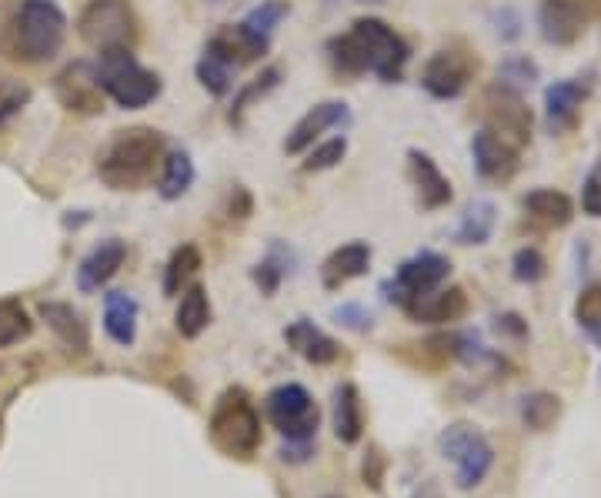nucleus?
I'll return each instance as SVG.
<instances>
[{"label": "nucleus", "mask_w": 601, "mask_h": 498, "mask_svg": "<svg viewBox=\"0 0 601 498\" xmlns=\"http://www.w3.org/2000/svg\"><path fill=\"white\" fill-rule=\"evenodd\" d=\"M167 141L154 128L117 131L97 154V177L111 192H141L161 171Z\"/></svg>", "instance_id": "nucleus-1"}, {"label": "nucleus", "mask_w": 601, "mask_h": 498, "mask_svg": "<svg viewBox=\"0 0 601 498\" xmlns=\"http://www.w3.org/2000/svg\"><path fill=\"white\" fill-rule=\"evenodd\" d=\"M67 37V18L54 0H21L0 34V50L24 65H44Z\"/></svg>", "instance_id": "nucleus-2"}, {"label": "nucleus", "mask_w": 601, "mask_h": 498, "mask_svg": "<svg viewBox=\"0 0 601 498\" xmlns=\"http://www.w3.org/2000/svg\"><path fill=\"white\" fill-rule=\"evenodd\" d=\"M208 428H211L215 449L224 452L228 459L247 462L261 449V418L241 389H231L218 398Z\"/></svg>", "instance_id": "nucleus-3"}, {"label": "nucleus", "mask_w": 601, "mask_h": 498, "mask_svg": "<svg viewBox=\"0 0 601 498\" xmlns=\"http://www.w3.org/2000/svg\"><path fill=\"white\" fill-rule=\"evenodd\" d=\"M97 74L104 84V94L124 107V111H141L161 97V78L138 65L134 50H104L97 60Z\"/></svg>", "instance_id": "nucleus-4"}, {"label": "nucleus", "mask_w": 601, "mask_h": 498, "mask_svg": "<svg viewBox=\"0 0 601 498\" xmlns=\"http://www.w3.org/2000/svg\"><path fill=\"white\" fill-rule=\"evenodd\" d=\"M438 449H441L444 462L454 465V485L464 488V491L478 488L488 478L492 465H495V449L485 439V431L475 428V425H467V421L448 425L438 435Z\"/></svg>", "instance_id": "nucleus-5"}, {"label": "nucleus", "mask_w": 601, "mask_h": 498, "mask_svg": "<svg viewBox=\"0 0 601 498\" xmlns=\"http://www.w3.org/2000/svg\"><path fill=\"white\" fill-rule=\"evenodd\" d=\"M78 34L88 47L104 54V50H134L141 31L130 0H88V8L81 11L78 21Z\"/></svg>", "instance_id": "nucleus-6"}, {"label": "nucleus", "mask_w": 601, "mask_h": 498, "mask_svg": "<svg viewBox=\"0 0 601 498\" xmlns=\"http://www.w3.org/2000/svg\"><path fill=\"white\" fill-rule=\"evenodd\" d=\"M351 37L361 44L371 74H378L384 84H397L401 78H405L412 47L391 24H384L381 18H358L351 24Z\"/></svg>", "instance_id": "nucleus-7"}, {"label": "nucleus", "mask_w": 601, "mask_h": 498, "mask_svg": "<svg viewBox=\"0 0 601 498\" xmlns=\"http://www.w3.org/2000/svg\"><path fill=\"white\" fill-rule=\"evenodd\" d=\"M267 418L271 425L285 435L288 442H311L317 421H321V408L311 398V392L304 385H278L271 395L264 398Z\"/></svg>", "instance_id": "nucleus-8"}, {"label": "nucleus", "mask_w": 601, "mask_h": 498, "mask_svg": "<svg viewBox=\"0 0 601 498\" xmlns=\"http://www.w3.org/2000/svg\"><path fill=\"white\" fill-rule=\"evenodd\" d=\"M482 114H485V128L505 138L515 148H524L531 141V107L524 104L521 91L495 81L482 94Z\"/></svg>", "instance_id": "nucleus-9"}, {"label": "nucleus", "mask_w": 601, "mask_h": 498, "mask_svg": "<svg viewBox=\"0 0 601 498\" xmlns=\"http://www.w3.org/2000/svg\"><path fill=\"white\" fill-rule=\"evenodd\" d=\"M451 275V262L438 252H418L415 258L401 262L394 271V281L384 285L388 301H394L397 308H408L415 298L441 288Z\"/></svg>", "instance_id": "nucleus-10"}, {"label": "nucleus", "mask_w": 601, "mask_h": 498, "mask_svg": "<svg viewBox=\"0 0 601 498\" xmlns=\"http://www.w3.org/2000/svg\"><path fill=\"white\" fill-rule=\"evenodd\" d=\"M54 97L71 114H81V117L101 114L107 94H104L97 65H91V60H71V65L54 78Z\"/></svg>", "instance_id": "nucleus-11"}, {"label": "nucleus", "mask_w": 601, "mask_h": 498, "mask_svg": "<svg viewBox=\"0 0 601 498\" xmlns=\"http://www.w3.org/2000/svg\"><path fill=\"white\" fill-rule=\"evenodd\" d=\"M475 71H478V60L472 54L458 50V47H444L428 57V65L421 71V88L438 101H454L467 91Z\"/></svg>", "instance_id": "nucleus-12"}, {"label": "nucleus", "mask_w": 601, "mask_h": 498, "mask_svg": "<svg viewBox=\"0 0 601 498\" xmlns=\"http://www.w3.org/2000/svg\"><path fill=\"white\" fill-rule=\"evenodd\" d=\"M351 120H355V114L345 101H321L291 128V135L285 138V151L304 154L311 144H317V138L324 131H348Z\"/></svg>", "instance_id": "nucleus-13"}, {"label": "nucleus", "mask_w": 601, "mask_h": 498, "mask_svg": "<svg viewBox=\"0 0 601 498\" xmlns=\"http://www.w3.org/2000/svg\"><path fill=\"white\" fill-rule=\"evenodd\" d=\"M594 91V71H585L578 78H565V81H555L548 91H545V124L552 135H562V131H571L578 124V111L581 104L588 101V94Z\"/></svg>", "instance_id": "nucleus-14"}, {"label": "nucleus", "mask_w": 601, "mask_h": 498, "mask_svg": "<svg viewBox=\"0 0 601 498\" xmlns=\"http://www.w3.org/2000/svg\"><path fill=\"white\" fill-rule=\"evenodd\" d=\"M472 158H475V171H478L482 181L505 184L518 174V148L508 144L505 138H498L488 128H482L472 138Z\"/></svg>", "instance_id": "nucleus-15"}, {"label": "nucleus", "mask_w": 601, "mask_h": 498, "mask_svg": "<svg viewBox=\"0 0 601 498\" xmlns=\"http://www.w3.org/2000/svg\"><path fill=\"white\" fill-rule=\"evenodd\" d=\"M585 11L578 0H542L539 8V27H542V37L555 47H571L581 40L585 34Z\"/></svg>", "instance_id": "nucleus-16"}, {"label": "nucleus", "mask_w": 601, "mask_h": 498, "mask_svg": "<svg viewBox=\"0 0 601 498\" xmlns=\"http://www.w3.org/2000/svg\"><path fill=\"white\" fill-rule=\"evenodd\" d=\"M208 47H211L215 54H221V57L228 60V65L238 71V68H244V65H254V60H261L267 50H271V37H264V34L251 31V27L241 21V24L221 27V31L208 40Z\"/></svg>", "instance_id": "nucleus-17"}, {"label": "nucleus", "mask_w": 601, "mask_h": 498, "mask_svg": "<svg viewBox=\"0 0 601 498\" xmlns=\"http://www.w3.org/2000/svg\"><path fill=\"white\" fill-rule=\"evenodd\" d=\"M368 268H371V244L368 241H348L342 247H334V252L324 258V265H321V285L327 291H338L348 281L368 275Z\"/></svg>", "instance_id": "nucleus-18"}, {"label": "nucleus", "mask_w": 601, "mask_h": 498, "mask_svg": "<svg viewBox=\"0 0 601 498\" xmlns=\"http://www.w3.org/2000/svg\"><path fill=\"white\" fill-rule=\"evenodd\" d=\"M405 311L415 322H425V325H451V322H461L467 315V294L458 285L435 288V291L415 298Z\"/></svg>", "instance_id": "nucleus-19"}, {"label": "nucleus", "mask_w": 601, "mask_h": 498, "mask_svg": "<svg viewBox=\"0 0 601 498\" xmlns=\"http://www.w3.org/2000/svg\"><path fill=\"white\" fill-rule=\"evenodd\" d=\"M408 171H412V181L418 188V198H421V208L425 211H438V208H448L454 192H451V181L441 174L438 161L418 148L408 151Z\"/></svg>", "instance_id": "nucleus-20"}, {"label": "nucleus", "mask_w": 601, "mask_h": 498, "mask_svg": "<svg viewBox=\"0 0 601 498\" xmlns=\"http://www.w3.org/2000/svg\"><path fill=\"white\" fill-rule=\"evenodd\" d=\"M124 258H127V244H124L120 238L101 241V244L94 247V252L81 262V268H78V288H81L84 294L101 291V288L120 271Z\"/></svg>", "instance_id": "nucleus-21"}, {"label": "nucleus", "mask_w": 601, "mask_h": 498, "mask_svg": "<svg viewBox=\"0 0 601 498\" xmlns=\"http://www.w3.org/2000/svg\"><path fill=\"white\" fill-rule=\"evenodd\" d=\"M285 341H288L304 361H311V364H331V361H338V358H342V345L334 341L327 332H321L317 325L304 322V319L285 328Z\"/></svg>", "instance_id": "nucleus-22"}, {"label": "nucleus", "mask_w": 601, "mask_h": 498, "mask_svg": "<svg viewBox=\"0 0 601 498\" xmlns=\"http://www.w3.org/2000/svg\"><path fill=\"white\" fill-rule=\"evenodd\" d=\"M41 319L50 325V332L67 345V348H78V351H88L91 345V332H88V322L84 315L74 308V304H63V301H44L41 304Z\"/></svg>", "instance_id": "nucleus-23"}, {"label": "nucleus", "mask_w": 601, "mask_h": 498, "mask_svg": "<svg viewBox=\"0 0 601 498\" xmlns=\"http://www.w3.org/2000/svg\"><path fill=\"white\" fill-rule=\"evenodd\" d=\"M521 208L528 211L531 221H539L545 228H568L575 221V201L565 192L555 188H534L524 195Z\"/></svg>", "instance_id": "nucleus-24"}, {"label": "nucleus", "mask_w": 601, "mask_h": 498, "mask_svg": "<svg viewBox=\"0 0 601 498\" xmlns=\"http://www.w3.org/2000/svg\"><path fill=\"white\" fill-rule=\"evenodd\" d=\"M138 301H134L127 291H111L104 298V332L117 341V345H134L138 338Z\"/></svg>", "instance_id": "nucleus-25"}, {"label": "nucleus", "mask_w": 601, "mask_h": 498, "mask_svg": "<svg viewBox=\"0 0 601 498\" xmlns=\"http://www.w3.org/2000/svg\"><path fill=\"white\" fill-rule=\"evenodd\" d=\"M194 177H197V167H194V161L184 148L164 151V161H161V171H158V195L164 201H177L190 192Z\"/></svg>", "instance_id": "nucleus-26"}, {"label": "nucleus", "mask_w": 601, "mask_h": 498, "mask_svg": "<svg viewBox=\"0 0 601 498\" xmlns=\"http://www.w3.org/2000/svg\"><path fill=\"white\" fill-rule=\"evenodd\" d=\"M365 431V412H361V395L351 382L338 385L334 392V435L345 442V445H355Z\"/></svg>", "instance_id": "nucleus-27"}, {"label": "nucleus", "mask_w": 601, "mask_h": 498, "mask_svg": "<svg viewBox=\"0 0 601 498\" xmlns=\"http://www.w3.org/2000/svg\"><path fill=\"white\" fill-rule=\"evenodd\" d=\"M174 325L184 338H197L211 325V301H208V291L200 285H187L181 291V301H177V315H174Z\"/></svg>", "instance_id": "nucleus-28"}, {"label": "nucleus", "mask_w": 601, "mask_h": 498, "mask_svg": "<svg viewBox=\"0 0 601 498\" xmlns=\"http://www.w3.org/2000/svg\"><path fill=\"white\" fill-rule=\"evenodd\" d=\"M495 221H498L495 201L475 198L472 205L464 208V215H461V221H458V228H454V241H458V244H467V247H472V244L478 247V244H485V241L492 238Z\"/></svg>", "instance_id": "nucleus-29"}, {"label": "nucleus", "mask_w": 601, "mask_h": 498, "mask_svg": "<svg viewBox=\"0 0 601 498\" xmlns=\"http://www.w3.org/2000/svg\"><path fill=\"white\" fill-rule=\"evenodd\" d=\"M281 78H285V71L281 68H264L257 78H251L238 94H234V101H231V111H228V120L234 124V128H241V124H244V114L261 101V97H267V94H271L278 84H281Z\"/></svg>", "instance_id": "nucleus-30"}, {"label": "nucleus", "mask_w": 601, "mask_h": 498, "mask_svg": "<svg viewBox=\"0 0 601 498\" xmlns=\"http://www.w3.org/2000/svg\"><path fill=\"white\" fill-rule=\"evenodd\" d=\"M327 60H331L334 74H342V78H361V74H368V57H365L361 44L351 37V31L345 37H331L327 40Z\"/></svg>", "instance_id": "nucleus-31"}, {"label": "nucleus", "mask_w": 601, "mask_h": 498, "mask_svg": "<svg viewBox=\"0 0 601 498\" xmlns=\"http://www.w3.org/2000/svg\"><path fill=\"white\" fill-rule=\"evenodd\" d=\"M197 81H200V88H205L208 94L224 97L231 91V84H234V68L228 65L221 54L205 47V54H200V60H197Z\"/></svg>", "instance_id": "nucleus-32"}, {"label": "nucleus", "mask_w": 601, "mask_h": 498, "mask_svg": "<svg viewBox=\"0 0 601 498\" xmlns=\"http://www.w3.org/2000/svg\"><path fill=\"white\" fill-rule=\"evenodd\" d=\"M197 271H200V252H197V244H181L177 252L171 255L167 268H164V294H181Z\"/></svg>", "instance_id": "nucleus-33"}, {"label": "nucleus", "mask_w": 601, "mask_h": 498, "mask_svg": "<svg viewBox=\"0 0 601 498\" xmlns=\"http://www.w3.org/2000/svg\"><path fill=\"white\" fill-rule=\"evenodd\" d=\"M562 418V398L552 392H534L521 402V421L531 431H548Z\"/></svg>", "instance_id": "nucleus-34"}, {"label": "nucleus", "mask_w": 601, "mask_h": 498, "mask_svg": "<svg viewBox=\"0 0 601 498\" xmlns=\"http://www.w3.org/2000/svg\"><path fill=\"white\" fill-rule=\"evenodd\" d=\"M34 322L27 315V308L18 298H4L0 301V348H11L24 338H31Z\"/></svg>", "instance_id": "nucleus-35"}, {"label": "nucleus", "mask_w": 601, "mask_h": 498, "mask_svg": "<svg viewBox=\"0 0 601 498\" xmlns=\"http://www.w3.org/2000/svg\"><path fill=\"white\" fill-rule=\"evenodd\" d=\"M348 154V138H331V141H321V144H311L308 154H304V164L301 171L304 174H321V171H331V167H338Z\"/></svg>", "instance_id": "nucleus-36"}, {"label": "nucleus", "mask_w": 601, "mask_h": 498, "mask_svg": "<svg viewBox=\"0 0 601 498\" xmlns=\"http://www.w3.org/2000/svg\"><path fill=\"white\" fill-rule=\"evenodd\" d=\"M498 81L515 88V91H524L539 81V65H534L528 54H508L498 65Z\"/></svg>", "instance_id": "nucleus-37"}, {"label": "nucleus", "mask_w": 601, "mask_h": 498, "mask_svg": "<svg viewBox=\"0 0 601 498\" xmlns=\"http://www.w3.org/2000/svg\"><path fill=\"white\" fill-rule=\"evenodd\" d=\"M511 275L521 285H539L548 275V262H545V255L539 252V247L524 244V247H518L515 258H511Z\"/></svg>", "instance_id": "nucleus-38"}, {"label": "nucleus", "mask_w": 601, "mask_h": 498, "mask_svg": "<svg viewBox=\"0 0 601 498\" xmlns=\"http://www.w3.org/2000/svg\"><path fill=\"white\" fill-rule=\"evenodd\" d=\"M575 319L585 332L601 338V285H591L575 301Z\"/></svg>", "instance_id": "nucleus-39"}, {"label": "nucleus", "mask_w": 601, "mask_h": 498, "mask_svg": "<svg viewBox=\"0 0 601 498\" xmlns=\"http://www.w3.org/2000/svg\"><path fill=\"white\" fill-rule=\"evenodd\" d=\"M285 18H288V4H285V0H264V4H257V8L244 18V24H247L251 31L264 34V37H271L275 27H278Z\"/></svg>", "instance_id": "nucleus-40"}, {"label": "nucleus", "mask_w": 601, "mask_h": 498, "mask_svg": "<svg viewBox=\"0 0 601 498\" xmlns=\"http://www.w3.org/2000/svg\"><path fill=\"white\" fill-rule=\"evenodd\" d=\"M31 88L21 84V81H0V128H4L8 120H14L27 104H31Z\"/></svg>", "instance_id": "nucleus-41"}, {"label": "nucleus", "mask_w": 601, "mask_h": 498, "mask_svg": "<svg viewBox=\"0 0 601 498\" xmlns=\"http://www.w3.org/2000/svg\"><path fill=\"white\" fill-rule=\"evenodd\" d=\"M281 278H285V265L278 262V252H275L271 258H264V262L254 268V281L261 285L264 294H275L278 285H281Z\"/></svg>", "instance_id": "nucleus-42"}, {"label": "nucleus", "mask_w": 601, "mask_h": 498, "mask_svg": "<svg viewBox=\"0 0 601 498\" xmlns=\"http://www.w3.org/2000/svg\"><path fill=\"white\" fill-rule=\"evenodd\" d=\"M334 319L355 332H371V325H374V315L365 304H342L338 311H334Z\"/></svg>", "instance_id": "nucleus-43"}, {"label": "nucleus", "mask_w": 601, "mask_h": 498, "mask_svg": "<svg viewBox=\"0 0 601 498\" xmlns=\"http://www.w3.org/2000/svg\"><path fill=\"white\" fill-rule=\"evenodd\" d=\"M581 211L601 218V171H591L581 184Z\"/></svg>", "instance_id": "nucleus-44"}, {"label": "nucleus", "mask_w": 601, "mask_h": 498, "mask_svg": "<svg viewBox=\"0 0 601 498\" xmlns=\"http://www.w3.org/2000/svg\"><path fill=\"white\" fill-rule=\"evenodd\" d=\"M251 211H254L251 192H247V188H234V192H231V201H228V215L238 218V221H244Z\"/></svg>", "instance_id": "nucleus-45"}, {"label": "nucleus", "mask_w": 601, "mask_h": 498, "mask_svg": "<svg viewBox=\"0 0 601 498\" xmlns=\"http://www.w3.org/2000/svg\"><path fill=\"white\" fill-rule=\"evenodd\" d=\"M498 335H511V338H528V325L518 315H498L495 319Z\"/></svg>", "instance_id": "nucleus-46"}, {"label": "nucleus", "mask_w": 601, "mask_h": 498, "mask_svg": "<svg viewBox=\"0 0 601 498\" xmlns=\"http://www.w3.org/2000/svg\"><path fill=\"white\" fill-rule=\"evenodd\" d=\"M365 482H371V488H381V459H378V452H371V465L365 462Z\"/></svg>", "instance_id": "nucleus-47"}, {"label": "nucleus", "mask_w": 601, "mask_h": 498, "mask_svg": "<svg viewBox=\"0 0 601 498\" xmlns=\"http://www.w3.org/2000/svg\"><path fill=\"white\" fill-rule=\"evenodd\" d=\"M412 498H441V495L435 491V485H421V488H418V491H415Z\"/></svg>", "instance_id": "nucleus-48"}, {"label": "nucleus", "mask_w": 601, "mask_h": 498, "mask_svg": "<svg viewBox=\"0 0 601 498\" xmlns=\"http://www.w3.org/2000/svg\"><path fill=\"white\" fill-rule=\"evenodd\" d=\"M361 4H381V0H361Z\"/></svg>", "instance_id": "nucleus-49"}, {"label": "nucleus", "mask_w": 601, "mask_h": 498, "mask_svg": "<svg viewBox=\"0 0 601 498\" xmlns=\"http://www.w3.org/2000/svg\"><path fill=\"white\" fill-rule=\"evenodd\" d=\"M327 498H334V495H327Z\"/></svg>", "instance_id": "nucleus-50"}]
</instances>
